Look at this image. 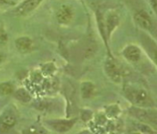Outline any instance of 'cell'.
Listing matches in <instances>:
<instances>
[{
    "mask_svg": "<svg viewBox=\"0 0 157 134\" xmlns=\"http://www.w3.org/2000/svg\"><path fill=\"white\" fill-rule=\"evenodd\" d=\"M126 96L135 105L141 107H149L153 106V101L144 90L130 89L126 92Z\"/></svg>",
    "mask_w": 157,
    "mask_h": 134,
    "instance_id": "1",
    "label": "cell"
},
{
    "mask_svg": "<svg viewBox=\"0 0 157 134\" xmlns=\"http://www.w3.org/2000/svg\"><path fill=\"white\" fill-rule=\"evenodd\" d=\"M73 17L74 11L72 8L69 5H62L56 13L57 22L62 25L69 24L72 21Z\"/></svg>",
    "mask_w": 157,
    "mask_h": 134,
    "instance_id": "2",
    "label": "cell"
},
{
    "mask_svg": "<svg viewBox=\"0 0 157 134\" xmlns=\"http://www.w3.org/2000/svg\"><path fill=\"white\" fill-rule=\"evenodd\" d=\"M41 2L42 0H25L15 9L14 13L16 15H20V16L26 15L34 11Z\"/></svg>",
    "mask_w": 157,
    "mask_h": 134,
    "instance_id": "3",
    "label": "cell"
},
{
    "mask_svg": "<svg viewBox=\"0 0 157 134\" xmlns=\"http://www.w3.org/2000/svg\"><path fill=\"white\" fill-rule=\"evenodd\" d=\"M105 70L109 78H111L113 81H116V82L120 81L121 70H120V68L118 64L114 61V60L109 59L107 61L105 65Z\"/></svg>",
    "mask_w": 157,
    "mask_h": 134,
    "instance_id": "4",
    "label": "cell"
},
{
    "mask_svg": "<svg viewBox=\"0 0 157 134\" xmlns=\"http://www.w3.org/2000/svg\"><path fill=\"white\" fill-rule=\"evenodd\" d=\"M135 19L141 28L146 30H151L153 27V23H152L151 16L149 15L147 12H145L144 10H140L135 13Z\"/></svg>",
    "mask_w": 157,
    "mask_h": 134,
    "instance_id": "5",
    "label": "cell"
},
{
    "mask_svg": "<svg viewBox=\"0 0 157 134\" xmlns=\"http://www.w3.org/2000/svg\"><path fill=\"white\" fill-rule=\"evenodd\" d=\"M123 55L128 61L131 62H137L140 59L141 51L136 45H130L126 46L124 50H123Z\"/></svg>",
    "mask_w": 157,
    "mask_h": 134,
    "instance_id": "6",
    "label": "cell"
},
{
    "mask_svg": "<svg viewBox=\"0 0 157 134\" xmlns=\"http://www.w3.org/2000/svg\"><path fill=\"white\" fill-rule=\"evenodd\" d=\"M15 47L20 53H28L33 48V42L29 37H19L15 40Z\"/></svg>",
    "mask_w": 157,
    "mask_h": 134,
    "instance_id": "7",
    "label": "cell"
},
{
    "mask_svg": "<svg viewBox=\"0 0 157 134\" xmlns=\"http://www.w3.org/2000/svg\"><path fill=\"white\" fill-rule=\"evenodd\" d=\"M131 113L136 117L140 119L143 121H153L155 123L156 121V116H155V112H148L146 110L143 109H133L131 111Z\"/></svg>",
    "mask_w": 157,
    "mask_h": 134,
    "instance_id": "8",
    "label": "cell"
},
{
    "mask_svg": "<svg viewBox=\"0 0 157 134\" xmlns=\"http://www.w3.org/2000/svg\"><path fill=\"white\" fill-rule=\"evenodd\" d=\"M119 22V16L115 13H110L107 17L106 23L104 24L106 30V35L109 37L112 32L115 29V28L118 26Z\"/></svg>",
    "mask_w": 157,
    "mask_h": 134,
    "instance_id": "9",
    "label": "cell"
},
{
    "mask_svg": "<svg viewBox=\"0 0 157 134\" xmlns=\"http://www.w3.org/2000/svg\"><path fill=\"white\" fill-rule=\"evenodd\" d=\"M74 125L73 120H59L51 122V126L56 131L60 132H65L70 130Z\"/></svg>",
    "mask_w": 157,
    "mask_h": 134,
    "instance_id": "10",
    "label": "cell"
},
{
    "mask_svg": "<svg viewBox=\"0 0 157 134\" xmlns=\"http://www.w3.org/2000/svg\"><path fill=\"white\" fill-rule=\"evenodd\" d=\"M16 123V118L12 114H7L3 117L0 123V132H7L10 128Z\"/></svg>",
    "mask_w": 157,
    "mask_h": 134,
    "instance_id": "11",
    "label": "cell"
},
{
    "mask_svg": "<svg viewBox=\"0 0 157 134\" xmlns=\"http://www.w3.org/2000/svg\"><path fill=\"white\" fill-rule=\"evenodd\" d=\"M95 87L90 82H84L81 86V92L83 98H90L93 96Z\"/></svg>",
    "mask_w": 157,
    "mask_h": 134,
    "instance_id": "12",
    "label": "cell"
},
{
    "mask_svg": "<svg viewBox=\"0 0 157 134\" xmlns=\"http://www.w3.org/2000/svg\"><path fill=\"white\" fill-rule=\"evenodd\" d=\"M15 98L22 102H29L31 99V97L29 96V94L26 91L25 89H19L17 90L16 92L14 94Z\"/></svg>",
    "mask_w": 157,
    "mask_h": 134,
    "instance_id": "13",
    "label": "cell"
},
{
    "mask_svg": "<svg viewBox=\"0 0 157 134\" xmlns=\"http://www.w3.org/2000/svg\"><path fill=\"white\" fill-rule=\"evenodd\" d=\"M13 86L11 83L9 82H5V83L0 84V93L3 95H10L13 92Z\"/></svg>",
    "mask_w": 157,
    "mask_h": 134,
    "instance_id": "14",
    "label": "cell"
},
{
    "mask_svg": "<svg viewBox=\"0 0 157 134\" xmlns=\"http://www.w3.org/2000/svg\"><path fill=\"white\" fill-rule=\"evenodd\" d=\"M8 42V35L6 31L0 28V45H4Z\"/></svg>",
    "mask_w": 157,
    "mask_h": 134,
    "instance_id": "15",
    "label": "cell"
},
{
    "mask_svg": "<svg viewBox=\"0 0 157 134\" xmlns=\"http://www.w3.org/2000/svg\"><path fill=\"white\" fill-rule=\"evenodd\" d=\"M18 2V0H0V3L8 6H14Z\"/></svg>",
    "mask_w": 157,
    "mask_h": 134,
    "instance_id": "16",
    "label": "cell"
},
{
    "mask_svg": "<svg viewBox=\"0 0 157 134\" xmlns=\"http://www.w3.org/2000/svg\"><path fill=\"white\" fill-rule=\"evenodd\" d=\"M155 2H156V0H151V3L152 4V7H153V9H155Z\"/></svg>",
    "mask_w": 157,
    "mask_h": 134,
    "instance_id": "17",
    "label": "cell"
}]
</instances>
